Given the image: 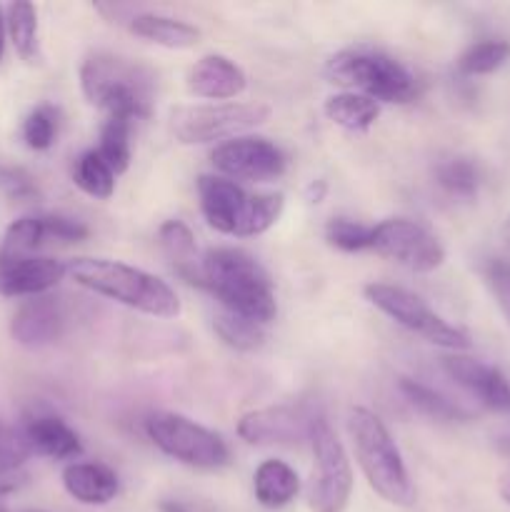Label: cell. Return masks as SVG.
I'll list each match as a JSON object with an SVG mask.
<instances>
[{
  "label": "cell",
  "instance_id": "obj_1",
  "mask_svg": "<svg viewBox=\"0 0 510 512\" xmlns=\"http://www.w3.org/2000/svg\"><path fill=\"white\" fill-rule=\"evenodd\" d=\"M203 288L220 300L223 310L268 325L278 315L273 280L250 253L238 248H210L200 260Z\"/></svg>",
  "mask_w": 510,
  "mask_h": 512
},
{
  "label": "cell",
  "instance_id": "obj_7",
  "mask_svg": "<svg viewBox=\"0 0 510 512\" xmlns=\"http://www.w3.org/2000/svg\"><path fill=\"white\" fill-rule=\"evenodd\" d=\"M270 118V108L263 103H213L185 105L173 110L170 128L175 140L183 145H205L215 140L240 138Z\"/></svg>",
  "mask_w": 510,
  "mask_h": 512
},
{
  "label": "cell",
  "instance_id": "obj_21",
  "mask_svg": "<svg viewBox=\"0 0 510 512\" xmlns=\"http://www.w3.org/2000/svg\"><path fill=\"white\" fill-rule=\"evenodd\" d=\"M130 33L148 43L170 50H188L200 43V30L185 20L170 18L160 13H135L128 23Z\"/></svg>",
  "mask_w": 510,
  "mask_h": 512
},
{
  "label": "cell",
  "instance_id": "obj_29",
  "mask_svg": "<svg viewBox=\"0 0 510 512\" xmlns=\"http://www.w3.org/2000/svg\"><path fill=\"white\" fill-rule=\"evenodd\" d=\"M435 180L448 195L458 200H473L480 188V173L473 160L448 158L435 168Z\"/></svg>",
  "mask_w": 510,
  "mask_h": 512
},
{
  "label": "cell",
  "instance_id": "obj_3",
  "mask_svg": "<svg viewBox=\"0 0 510 512\" xmlns=\"http://www.w3.org/2000/svg\"><path fill=\"white\" fill-rule=\"evenodd\" d=\"M80 88L90 105L108 118L138 120L153 110L155 73L143 63L115 53H93L80 65Z\"/></svg>",
  "mask_w": 510,
  "mask_h": 512
},
{
  "label": "cell",
  "instance_id": "obj_32",
  "mask_svg": "<svg viewBox=\"0 0 510 512\" xmlns=\"http://www.w3.org/2000/svg\"><path fill=\"white\" fill-rule=\"evenodd\" d=\"M325 240L343 253L373 248V228L350 218H333L325 225Z\"/></svg>",
  "mask_w": 510,
  "mask_h": 512
},
{
  "label": "cell",
  "instance_id": "obj_18",
  "mask_svg": "<svg viewBox=\"0 0 510 512\" xmlns=\"http://www.w3.org/2000/svg\"><path fill=\"white\" fill-rule=\"evenodd\" d=\"M185 85H188L195 98L230 100L238 98L248 88V75L243 73L238 63H233L225 55L210 53L195 60L193 68L188 70Z\"/></svg>",
  "mask_w": 510,
  "mask_h": 512
},
{
  "label": "cell",
  "instance_id": "obj_4",
  "mask_svg": "<svg viewBox=\"0 0 510 512\" xmlns=\"http://www.w3.org/2000/svg\"><path fill=\"white\" fill-rule=\"evenodd\" d=\"M348 433L370 488L395 508H413L415 485L383 420L368 408H350Z\"/></svg>",
  "mask_w": 510,
  "mask_h": 512
},
{
  "label": "cell",
  "instance_id": "obj_12",
  "mask_svg": "<svg viewBox=\"0 0 510 512\" xmlns=\"http://www.w3.org/2000/svg\"><path fill=\"white\" fill-rule=\"evenodd\" d=\"M215 170L228 180H248V183H270L285 173L283 150L268 138L258 135H240V138L220 143L210 153Z\"/></svg>",
  "mask_w": 510,
  "mask_h": 512
},
{
  "label": "cell",
  "instance_id": "obj_20",
  "mask_svg": "<svg viewBox=\"0 0 510 512\" xmlns=\"http://www.w3.org/2000/svg\"><path fill=\"white\" fill-rule=\"evenodd\" d=\"M63 488L83 505H108L118 495V475L100 463H73L63 470Z\"/></svg>",
  "mask_w": 510,
  "mask_h": 512
},
{
  "label": "cell",
  "instance_id": "obj_27",
  "mask_svg": "<svg viewBox=\"0 0 510 512\" xmlns=\"http://www.w3.org/2000/svg\"><path fill=\"white\" fill-rule=\"evenodd\" d=\"M73 180L85 195L98 200H108L115 193V173L108 168L98 150H85L73 168Z\"/></svg>",
  "mask_w": 510,
  "mask_h": 512
},
{
  "label": "cell",
  "instance_id": "obj_6",
  "mask_svg": "<svg viewBox=\"0 0 510 512\" xmlns=\"http://www.w3.org/2000/svg\"><path fill=\"white\" fill-rule=\"evenodd\" d=\"M198 198L210 228L235 238H253L265 233L283 213L280 193H245L235 180L220 175H200Z\"/></svg>",
  "mask_w": 510,
  "mask_h": 512
},
{
  "label": "cell",
  "instance_id": "obj_19",
  "mask_svg": "<svg viewBox=\"0 0 510 512\" xmlns=\"http://www.w3.org/2000/svg\"><path fill=\"white\" fill-rule=\"evenodd\" d=\"M20 430H23L25 443H28L30 453L33 455L68 460L78 458V455L83 453L78 433H75L63 418H58V415L35 413L30 415V418H25Z\"/></svg>",
  "mask_w": 510,
  "mask_h": 512
},
{
  "label": "cell",
  "instance_id": "obj_34",
  "mask_svg": "<svg viewBox=\"0 0 510 512\" xmlns=\"http://www.w3.org/2000/svg\"><path fill=\"white\" fill-rule=\"evenodd\" d=\"M483 278L510 328V263L503 258H490L483 268Z\"/></svg>",
  "mask_w": 510,
  "mask_h": 512
},
{
  "label": "cell",
  "instance_id": "obj_9",
  "mask_svg": "<svg viewBox=\"0 0 510 512\" xmlns=\"http://www.w3.org/2000/svg\"><path fill=\"white\" fill-rule=\"evenodd\" d=\"M148 438L178 463L198 470H215L228 465V445L213 430L178 413H155L145 420Z\"/></svg>",
  "mask_w": 510,
  "mask_h": 512
},
{
  "label": "cell",
  "instance_id": "obj_13",
  "mask_svg": "<svg viewBox=\"0 0 510 512\" xmlns=\"http://www.w3.org/2000/svg\"><path fill=\"white\" fill-rule=\"evenodd\" d=\"M315 418L300 405H270L245 413L238 420V435L250 445H295L310 440Z\"/></svg>",
  "mask_w": 510,
  "mask_h": 512
},
{
  "label": "cell",
  "instance_id": "obj_17",
  "mask_svg": "<svg viewBox=\"0 0 510 512\" xmlns=\"http://www.w3.org/2000/svg\"><path fill=\"white\" fill-rule=\"evenodd\" d=\"M65 330V308L58 298L38 295L18 305L10 320V335L23 348H45Z\"/></svg>",
  "mask_w": 510,
  "mask_h": 512
},
{
  "label": "cell",
  "instance_id": "obj_2",
  "mask_svg": "<svg viewBox=\"0 0 510 512\" xmlns=\"http://www.w3.org/2000/svg\"><path fill=\"white\" fill-rule=\"evenodd\" d=\"M68 275L95 295L115 300L120 305L153 315V318H175L180 315V300L175 290L158 275L118 260L75 258L68 263Z\"/></svg>",
  "mask_w": 510,
  "mask_h": 512
},
{
  "label": "cell",
  "instance_id": "obj_42",
  "mask_svg": "<svg viewBox=\"0 0 510 512\" xmlns=\"http://www.w3.org/2000/svg\"><path fill=\"white\" fill-rule=\"evenodd\" d=\"M25 512H43V510H25Z\"/></svg>",
  "mask_w": 510,
  "mask_h": 512
},
{
  "label": "cell",
  "instance_id": "obj_24",
  "mask_svg": "<svg viewBox=\"0 0 510 512\" xmlns=\"http://www.w3.org/2000/svg\"><path fill=\"white\" fill-rule=\"evenodd\" d=\"M325 115L350 133H365L380 115V103L358 93H338L325 100Z\"/></svg>",
  "mask_w": 510,
  "mask_h": 512
},
{
  "label": "cell",
  "instance_id": "obj_37",
  "mask_svg": "<svg viewBox=\"0 0 510 512\" xmlns=\"http://www.w3.org/2000/svg\"><path fill=\"white\" fill-rule=\"evenodd\" d=\"M158 510H160V512H190L188 505L178 503V500H163Z\"/></svg>",
  "mask_w": 510,
  "mask_h": 512
},
{
  "label": "cell",
  "instance_id": "obj_5",
  "mask_svg": "<svg viewBox=\"0 0 510 512\" xmlns=\"http://www.w3.org/2000/svg\"><path fill=\"white\" fill-rule=\"evenodd\" d=\"M328 83L340 85L345 93H358L378 103H410L418 95V80L400 60L383 50L358 45L335 53L325 63Z\"/></svg>",
  "mask_w": 510,
  "mask_h": 512
},
{
  "label": "cell",
  "instance_id": "obj_10",
  "mask_svg": "<svg viewBox=\"0 0 510 512\" xmlns=\"http://www.w3.org/2000/svg\"><path fill=\"white\" fill-rule=\"evenodd\" d=\"M310 445L315 455L313 485L308 505L313 512H343L353 493V468L348 453L328 420L318 415L310 430Z\"/></svg>",
  "mask_w": 510,
  "mask_h": 512
},
{
  "label": "cell",
  "instance_id": "obj_38",
  "mask_svg": "<svg viewBox=\"0 0 510 512\" xmlns=\"http://www.w3.org/2000/svg\"><path fill=\"white\" fill-rule=\"evenodd\" d=\"M5 30H8V25H5V10L0 8V60H3L5 53Z\"/></svg>",
  "mask_w": 510,
  "mask_h": 512
},
{
  "label": "cell",
  "instance_id": "obj_14",
  "mask_svg": "<svg viewBox=\"0 0 510 512\" xmlns=\"http://www.w3.org/2000/svg\"><path fill=\"white\" fill-rule=\"evenodd\" d=\"M85 238H88V228L80 220L68 218V215H25L5 230L0 255H5V258L33 255L43 245H73Z\"/></svg>",
  "mask_w": 510,
  "mask_h": 512
},
{
  "label": "cell",
  "instance_id": "obj_26",
  "mask_svg": "<svg viewBox=\"0 0 510 512\" xmlns=\"http://www.w3.org/2000/svg\"><path fill=\"white\" fill-rule=\"evenodd\" d=\"M5 25L15 53L33 63L38 58V13L33 3H13L5 10Z\"/></svg>",
  "mask_w": 510,
  "mask_h": 512
},
{
  "label": "cell",
  "instance_id": "obj_8",
  "mask_svg": "<svg viewBox=\"0 0 510 512\" xmlns=\"http://www.w3.org/2000/svg\"><path fill=\"white\" fill-rule=\"evenodd\" d=\"M363 293L365 298H368V303L375 305L380 313H385L390 320L403 325L410 333L420 335V338L428 340V343L445 350L470 348L468 333H463V330L450 325L445 318H440L420 295L390 283H370L365 285Z\"/></svg>",
  "mask_w": 510,
  "mask_h": 512
},
{
  "label": "cell",
  "instance_id": "obj_22",
  "mask_svg": "<svg viewBox=\"0 0 510 512\" xmlns=\"http://www.w3.org/2000/svg\"><path fill=\"white\" fill-rule=\"evenodd\" d=\"M255 500L268 510H280L293 503L300 493L298 473L283 460H265L253 475Z\"/></svg>",
  "mask_w": 510,
  "mask_h": 512
},
{
  "label": "cell",
  "instance_id": "obj_39",
  "mask_svg": "<svg viewBox=\"0 0 510 512\" xmlns=\"http://www.w3.org/2000/svg\"><path fill=\"white\" fill-rule=\"evenodd\" d=\"M500 450H503L505 455H510V435H508V438L500 440Z\"/></svg>",
  "mask_w": 510,
  "mask_h": 512
},
{
  "label": "cell",
  "instance_id": "obj_31",
  "mask_svg": "<svg viewBox=\"0 0 510 512\" xmlns=\"http://www.w3.org/2000/svg\"><path fill=\"white\" fill-rule=\"evenodd\" d=\"M510 58V43L505 40H480L470 45L458 60V70L463 75H488L503 68Z\"/></svg>",
  "mask_w": 510,
  "mask_h": 512
},
{
  "label": "cell",
  "instance_id": "obj_11",
  "mask_svg": "<svg viewBox=\"0 0 510 512\" xmlns=\"http://www.w3.org/2000/svg\"><path fill=\"white\" fill-rule=\"evenodd\" d=\"M373 250L413 273H433L445 263L440 240L428 228L405 218H390L375 225Z\"/></svg>",
  "mask_w": 510,
  "mask_h": 512
},
{
  "label": "cell",
  "instance_id": "obj_30",
  "mask_svg": "<svg viewBox=\"0 0 510 512\" xmlns=\"http://www.w3.org/2000/svg\"><path fill=\"white\" fill-rule=\"evenodd\" d=\"M98 155L108 163L115 175L130 168V120L108 118L100 130Z\"/></svg>",
  "mask_w": 510,
  "mask_h": 512
},
{
  "label": "cell",
  "instance_id": "obj_15",
  "mask_svg": "<svg viewBox=\"0 0 510 512\" xmlns=\"http://www.w3.org/2000/svg\"><path fill=\"white\" fill-rule=\"evenodd\" d=\"M68 275V265L48 255H0V295L38 298Z\"/></svg>",
  "mask_w": 510,
  "mask_h": 512
},
{
  "label": "cell",
  "instance_id": "obj_23",
  "mask_svg": "<svg viewBox=\"0 0 510 512\" xmlns=\"http://www.w3.org/2000/svg\"><path fill=\"white\" fill-rule=\"evenodd\" d=\"M158 240L163 245L165 255L173 260L175 270L183 275L188 283L203 285L200 263H195V235L180 220H165L158 228Z\"/></svg>",
  "mask_w": 510,
  "mask_h": 512
},
{
  "label": "cell",
  "instance_id": "obj_33",
  "mask_svg": "<svg viewBox=\"0 0 510 512\" xmlns=\"http://www.w3.org/2000/svg\"><path fill=\"white\" fill-rule=\"evenodd\" d=\"M58 135V110L53 105H38L23 123V140L33 150H48Z\"/></svg>",
  "mask_w": 510,
  "mask_h": 512
},
{
  "label": "cell",
  "instance_id": "obj_41",
  "mask_svg": "<svg viewBox=\"0 0 510 512\" xmlns=\"http://www.w3.org/2000/svg\"><path fill=\"white\" fill-rule=\"evenodd\" d=\"M0 512H8V510H5V505H3V503H0Z\"/></svg>",
  "mask_w": 510,
  "mask_h": 512
},
{
  "label": "cell",
  "instance_id": "obj_28",
  "mask_svg": "<svg viewBox=\"0 0 510 512\" xmlns=\"http://www.w3.org/2000/svg\"><path fill=\"white\" fill-rule=\"evenodd\" d=\"M213 328L215 335H218L228 348L240 350V353H253V350H258L260 345L265 343L263 325L253 323V320L248 318H240V315L235 313H228V310L215 315Z\"/></svg>",
  "mask_w": 510,
  "mask_h": 512
},
{
  "label": "cell",
  "instance_id": "obj_16",
  "mask_svg": "<svg viewBox=\"0 0 510 512\" xmlns=\"http://www.w3.org/2000/svg\"><path fill=\"white\" fill-rule=\"evenodd\" d=\"M443 370L480 405L500 415L510 413V383L498 368L468 358V355H448L443 358Z\"/></svg>",
  "mask_w": 510,
  "mask_h": 512
},
{
  "label": "cell",
  "instance_id": "obj_35",
  "mask_svg": "<svg viewBox=\"0 0 510 512\" xmlns=\"http://www.w3.org/2000/svg\"><path fill=\"white\" fill-rule=\"evenodd\" d=\"M0 190L15 203H35L40 198V188L33 175L23 168H13V165L0 168Z\"/></svg>",
  "mask_w": 510,
  "mask_h": 512
},
{
  "label": "cell",
  "instance_id": "obj_25",
  "mask_svg": "<svg viewBox=\"0 0 510 512\" xmlns=\"http://www.w3.org/2000/svg\"><path fill=\"white\" fill-rule=\"evenodd\" d=\"M400 393L405 395V400H408L415 410H420V413L428 415V418L438 420V423H465V420H470L468 410L460 408L458 403L445 398L438 390L418 383V380L400 378Z\"/></svg>",
  "mask_w": 510,
  "mask_h": 512
},
{
  "label": "cell",
  "instance_id": "obj_40",
  "mask_svg": "<svg viewBox=\"0 0 510 512\" xmlns=\"http://www.w3.org/2000/svg\"><path fill=\"white\" fill-rule=\"evenodd\" d=\"M503 235H505V240H508V245H510V215H508V220H505V228H503Z\"/></svg>",
  "mask_w": 510,
  "mask_h": 512
},
{
  "label": "cell",
  "instance_id": "obj_36",
  "mask_svg": "<svg viewBox=\"0 0 510 512\" xmlns=\"http://www.w3.org/2000/svg\"><path fill=\"white\" fill-rule=\"evenodd\" d=\"M498 493H500V498H503V503L510 505V468L505 470L503 475H500V480H498Z\"/></svg>",
  "mask_w": 510,
  "mask_h": 512
}]
</instances>
